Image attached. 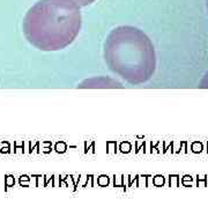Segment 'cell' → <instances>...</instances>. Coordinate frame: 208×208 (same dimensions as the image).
Wrapping results in <instances>:
<instances>
[{
  "label": "cell",
  "instance_id": "obj_1",
  "mask_svg": "<svg viewBox=\"0 0 208 208\" xmlns=\"http://www.w3.org/2000/svg\"><path fill=\"white\" fill-rule=\"evenodd\" d=\"M81 29L80 8L70 0H39L23 19L28 42L42 51L63 50Z\"/></svg>",
  "mask_w": 208,
  "mask_h": 208
},
{
  "label": "cell",
  "instance_id": "obj_2",
  "mask_svg": "<svg viewBox=\"0 0 208 208\" xmlns=\"http://www.w3.org/2000/svg\"><path fill=\"white\" fill-rule=\"evenodd\" d=\"M104 58L111 71L131 85L149 80L156 66L152 41L140 29L131 26L118 27L109 34L104 44Z\"/></svg>",
  "mask_w": 208,
  "mask_h": 208
},
{
  "label": "cell",
  "instance_id": "obj_3",
  "mask_svg": "<svg viewBox=\"0 0 208 208\" xmlns=\"http://www.w3.org/2000/svg\"><path fill=\"white\" fill-rule=\"evenodd\" d=\"M120 85L116 81V82H110V83H102L99 82V78L97 79H93V80H89L87 81V86L85 87H89V88H93V87H98V88H105V87H119Z\"/></svg>",
  "mask_w": 208,
  "mask_h": 208
},
{
  "label": "cell",
  "instance_id": "obj_4",
  "mask_svg": "<svg viewBox=\"0 0 208 208\" xmlns=\"http://www.w3.org/2000/svg\"><path fill=\"white\" fill-rule=\"evenodd\" d=\"M72 1L73 4H75L79 7H82V6H87V5H90L93 4L95 0H70Z\"/></svg>",
  "mask_w": 208,
  "mask_h": 208
}]
</instances>
